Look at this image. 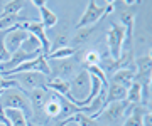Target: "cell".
Masks as SVG:
<instances>
[{
    "instance_id": "6da1fadb",
    "label": "cell",
    "mask_w": 152,
    "mask_h": 126,
    "mask_svg": "<svg viewBox=\"0 0 152 126\" xmlns=\"http://www.w3.org/2000/svg\"><path fill=\"white\" fill-rule=\"evenodd\" d=\"M115 10V2H107L105 5H100L95 0H90L86 4V9L80 17V20L76 24V29L83 27H91V25H100V22L105 17Z\"/></svg>"
},
{
    "instance_id": "7a4b0ae2",
    "label": "cell",
    "mask_w": 152,
    "mask_h": 126,
    "mask_svg": "<svg viewBox=\"0 0 152 126\" xmlns=\"http://www.w3.org/2000/svg\"><path fill=\"white\" fill-rule=\"evenodd\" d=\"M129 106L130 104L127 101L110 103L93 120L96 123H102L103 126H122L124 125V118L127 116V111H129Z\"/></svg>"
},
{
    "instance_id": "3957f363",
    "label": "cell",
    "mask_w": 152,
    "mask_h": 126,
    "mask_svg": "<svg viewBox=\"0 0 152 126\" xmlns=\"http://www.w3.org/2000/svg\"><path fill=\"white\" fill-rule=\"evenodd\" d=\"M0 108L2 109H17L22 111L24 116L27 118V121H31L29 118H32V111H31V103L26 93H22L20 89H9L0 96Z\"/></svg>"
},
{
    "instance_id": "277c9868",
    "label": "cell",
    "mask_w": 152,
    "mask_h": 126,
    "mask_svg": "<svg viewBox=\"0 0 152 126\" xmlns=\"http://www.w3.org/2000/svg\"><path fill=\"white\" fill-rule=\"evenodd\" d=\"M90 91H91V76L86 69L81 67L69 81V98H68V101L81 103L88 98Z\"/></svg>"
},
{
    "instance_id": "5b68a950",
    "label": "cell",
    "mask_w": 152,
    "mask_h": 126,
    "mask_svg": "<svg viewBox=\"0 0 152 126\" xmlns=\"http://www.w3.org/2000/svg\"><path fill=\"white\" fill-rule=\"evenodd\" d=\"M49 96V89L46 88H39V89H32L27 93L29 103H31V111H32V118H31V123L39 126H48L49 121L44 114V106H46V101H48Z\"/></svg>"
},
{
    "instance_id": "8992f818",
    "label": "cell",
    "mask_w": 152,
    "mask_h": 126,
    "mask_svg": "<svg viewBox=\"0 0 152 126\" xmlns=\"http://www.w3.org/2000/svg\"><path fill=\"white\" fill-rule=\"evenodd\" d=\"M49 64V77L51 79H63V81H68L69 77H75V74L81 67L78 64V59L75 57H69V59H53L48 60Z\"/></svg>"
},
{
    "instance_id": "52a82bcc",
    "label": "cell",
    "mask_w": 152,
    "mask_h": 126,
    "mask_svg": "<svg viewBox=\"0 0 152 126\" xmlns=\"http://www.w3.org/2000/svg\"><path fill=\"white\" fill-rule=\"evenodd\" d=\"M139 2H124V7H127L122 14L120 19L124 22V30H125V40H124V50H132V42H134V27H135V15L137 10L135 7Z\"/></svg>"
},
{
    "instance_id": "ba28073f",
    "label": "cell",
    "mask_w": 152,
    "mask_h": 126,
    "mask_svg": "<svg viewBox=\"0 0 152 126\" xmlns=\"http://www.w3.org/2000/svg\"><path fill=\"white\" fill-rule=\"evenodd\" d=\"M125 30L117 22H110V30L107 34V44H108V55L112 60H118L124 52Z\"/></svg>"
},
{
    "instance_id": "9c48e42d",
    "label": "cell",
    "mask_w": 152,
    "mask_h": 126,
    "mask_svg": "<svg viewBox=\"0 0 152 126\" xmlns=\"http://www.w3.org/2000/svg\"><path fill=\"white\" fill-rule=\"evenodd\" d=\"M7 77V76H5ZM12 79H15L19 88H20L22 93L27 94L29 91L32 89H39V88H46L48 84V76H44L41 72H36V71H31V72H19V74H14L10 76Z\"/></svg>"
},
{
    "instance_id": "30bf717a",
    "label": "cell",
    "mask_w": 152,
    "mask_h": 126,
    "mask_svg": "<svg viewBox=\"0 0 152 126\" xmlns=\"http://www.w3.org/2000/svg\"><path fill=\"white\" fill-rule=\"evenodd\" d=\"M24 25V24H22ZM22 25H15V27H10L5 30V37H4V42H5V49L9 54H14L15 50L20 49V45L27 40L29 34L27 30L22 27Z\"/></svg>"
},
{
    "instance_id": "8fae6325",
    "label": "cell",
    "mask_w": 152,
    "mask_h": 126,
    "mask_svg": "<svg viewBox=\"0 0 152 126\" xmlns=\"http://www.w3.org/2000/svg\"><path fill=\"white\" fill-rule=\"evenodd\" d=\"M151 118V109L142 106V104H135V106H129L127 116L122 126H145V121L149 123Z\"/></svg>"
},
{
    "instance_id": "7c38bea8",
    "label": "cell",
    "mask_w": 152,
    "mask_h": 126,
    "mask_svg": "<svg viewBox=\"0 0 152 126\" xmlns=\"http://www.w3.org/2000/svg\"><path fill=\"white\" fill-rule=\"evenodd\" d=\"M22 27L27 30V34L34 35V37L41 42V52H42V55H48L49 52H51V40H49V37L46 35V30H44L42 24L39 22V20H34V22H31V24H24Z\"/></svg>"
},
{
    "instance_id": "4fadbf2b",
    "label": "cell",
    "mask_w": 152,
    "mask_h": 126,
    "mask_svg": "<svg viewBox=\"0 0 152 126\" xmlns=\"http://www.w3.org/2000/svg\"><path fill=\"white\" fill-rule=\"evenodd\" d=\"M34 7H37L39 14H41V20L39 22L42 24L44 30H48V29H53L54 25H58V22H59V19H58V15H56L54 12L51 10L48 7V2H39V0H32L31 2Z\"/></svg>"
},
{
    "instance_id": "5bb4252c",
    "label": "cell",
    "mask_w": 152,
    "mask_h": 126,
    "mask_svg": "<svg viewBox=\"0 0 152 126\" xmlns=\"http://www.w3.org/2000/svg\"><path fill=\"white\" fill-rule=\"evenodd\" d=\"M127 99V89L120 84L110 82L108 88L105 89V103H118V101H125Z\"/></svg>"
},
{
    "instance_id": "9a60e30c",
    "label": "cell",
    "mask_w": 152,
    "mask_h": 126,
    "mask_svg": "<svg viewBox=\"0 0 152 126\" xmlns=\"http://www.w3.org/2000/svg\"><path fill=\"white\" fill-rule=\"evenodd\" d=\"M134 79H135V72L130 71V69H118V71H115L112 74V82L124 86L125 89L130 88Z\"/></svg>"
},
{
    "instance_id": "2e32d148",
    "label": "cell",
    "mask_w": 152,
    "mask_h": 126,
    "mask_svg": "<svg viewBox=\"0 0 152 126\" xmlns=\"http://www.w3.org/2000/svg\"><path fill=\"white\" fill-rule=\"evenodd\" d=\"M151 62H152L151 54H145V55H142V57H137L135 59V79L151 77Z\"/></svg>"
},
{
    "instance_id": "e0dca14e",
    "label": "cell",
    "mask_w": 152,
    "mask_h": 126,
    "mask_svg": "<svg viewBox=\"0 0 152 126\" xmlns=\"http://www.w3.org/2000/svg\"><path fill=\"white\" fill-rule=\"evenodd\" d=\"M46 89L53 91V93L59 94L63 98H69V81H63V79H48V84H46Z\"/></svg>"
},
{
    "instance_id": "ac0fdd59",
    "label": "cell",
    "mask_w": 152,
    "mask_h": 126,
    "mask_svg": "<svg viewBox=\"0 0 152 126\" xmlns=\"http://www.w3.org/2000/svg\"><path fill=\"white\" fill-rule=\"evenodd\" d=\"M31 2H26V0H9L4 5V10H2V15L0 17H7V15H19L22 12V9L26 5H29Z\"/></svg>"
},
{
    "instance_id": "d6986e66",
    "label": "cell",
    "mask_w": 152,
    "mask_h": 126,
    "mask_svg": "<svg viewBox=\"0 0 152 126\" xmlns=\"http://www.w3.org/2000/svg\"><path fill=\"white\" fill-rule=\"evenodd\" d=\"M78 54V49L73 47V45H66V47H59L56 50H51L46 59L48 60H53V59H69V57H75Z\"/></svg>"
},
{
    "instance_id": "ffe728a7",
    "label": "cell",
    "mask_w": 152,
    "mask_h": 126,
    "mask_svg": "<svg viewBox=\"0 0 152 126\" xmlns=\"http://www.w3.org/2000/svg\"><path fill=\"white\" fill-rule=\"evenodd\" d=\"M129 104L135 106V104H142V88H140V82L135 81L132 82V86L127 89V99H125Z\"/></svg>"
},
{
    "instance_id": "44dd1931",
    "label": "cell",
    "mask_w": 152,
    "mask_h": 126,
    "mask_svg": "<svg viewBox=\"0 0 152 126\" xmlns=\"http://www.w3.org/2000/svg\"><path fill=\"white\" fill-rule=\"evenodd\" d=\"M5 111V116L10 121V126H27V118L24 116L22 111L17 109H4Z\"/></svg>"
},
{
    "instance_id": "7402d4cb",
    "label": "cell",
    "mask_w": 152,
    "mask_h": 126,
    "mask_svg": "<svg viewBox=\"0 0 152 126\" xmlns=\"http://www.w3.org/2000/svg\"><path fill=\"white\" fill-rule=\"evenodd\" d=\"M98 25H91V27H83V29H78V32L75 34V37H73V44L75 45H81L85 44L88 39H90V35H91L95 30H96ZM73 45V47H75Z\"/></svg>"
},
{
    "instance_id": "603a6c76",
    "label": "cell",
    "mask_w": 152,
    "mask_h": 126,
    "mask_svg": "<svg viewBox=\"0 0 152 126\" xmlns=\"http://www.w3.org/2000/svg\"><path fill=\"white\" fill-rule=\"evenodd\" d=\"M102 64V55L98 50H86L83 55V67L88 66H100Z\"/></svg>"
},
{
    "instance_id": "cb8c5ba5",
    "label": "cell",
    "mask_w": 152,
    "mask_h": 126,
    "mask_svg": "<svg viewBox=\"0 0 152 126\" xmlns=\"http://www.w3.org/2000/svg\"><path fill=\"white\" fill-rule=\"evenodd\" d=\"M4 37H5V30H0V64H4V62H7V60L10 59V54L5 49Z\"/></svg>"
},
{
    "instance_id": "d4e9b609",
    "label": "cell",
    "mask_w": 152,
    "mask_h": 126,
    "mask_svg": "<svg viewBox=\"0 0 152 126\" xmlns=\"http://www.w3.org/2000/svg\"><path fill=\"white\" fill-rule=\"evenodd\" d=\"M71 123H75V116H69V118H66V120H59V121H54L53 126H68Z\"/></svg>"
},
{
    "instance_id": "484cf974",
    "label": "cell",
    "mask_w": 152,
    "mask_h": 126,
    "mask_svg": "<svg viewBox=\"0 0 152 126\" xmlns=\"http://www.w3.org/2000/svg\"><path fill=\"white\" fill-rule=\"evenodd\" d=\"M0 126H10V121L5 116V111L0 108Z\"/></svg>"
},
{
    "instance_id": "4316f807",
    "label": "cell",
    "mask_w": 152,
    "mask_h": 126,
    "mask_svg": "<svg viewBox=\"0 0 152 126\" xmlns=\"http://www.w3.org/2000/svg\"><path fill=\"white\" fill-rule=\"evenodd\" d=\"M4 5H5V2H2V0H0V15H2V10H4Z\"/></svg>"
},
{
    "instance_id": "83f0119b",
    "label": "cell",
    "mask_w": 152,
    "mask_h": 126,
    "mask_svg": "<svg viewBox=\"0 0 152 126\" xmlns=\"http://www.w3.org/2000/svg\"><path fill=\"white\" fill-rule=\"evenodd\" d=\"M27 126H39V125H34V123H31V121H27Z\"/></svg>"
},
{
    "instance_id": "f1b7e54d",
    "label": "cell",
    "mask_w": 152,
    "mask_h": 126,
    "mask_svg": "<svg viewBox=\"0 0 152 126\" xmlns=\"http://www.w3.org/2000/svg\"><path fill=\"white\" fill-rule=\"evenodd\" d=\"M0 77H2V72H0Z\"/></svg>"
}]
</instances>
